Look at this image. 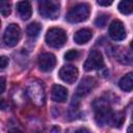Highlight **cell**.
Segmentation results:
<instances>
[{
	"mask_svg": "<svg viewBox=\"0 0 133 133\" xmlns=\"http://www.w3.org/2000/svg\"><path fill=\"white\" fill-rule=\"evenodd\" d=\"M90 14V6L87 3H79L72 7L66 15V21L70 23H80L86 21Z\"/></svg>",
	"mask_w": 133,
	"mask_h": 133,
	"instance_id": "1",
	"label": "cell"
},
{
	"mask_svg": "<svg viewBox=\"0 0 133 133\" xmlns=\"http://www.w3.org/2000/svg\"><path fill=\"white\" fill-rule=\"evenodd\" d=\"M38 12L46 19L55 20L59 16L58 0H41L38 4Z\"/></svg>",
	"mask_w": 133,
	"mask_h": 133,
	"instance_id": "2",
	"label": "cell"
},
{
	"mask_svg": "<svg viewBox=\"0 0 133 133\" xmlns=\"http://www.w3.org/2000/svg\"><path fill=\"white\" fill-rule=\"evenodd\" d=\"M46 43L51 48H61L66 42V34L63 29L58 27L50 28L46 34Z\"/></svg>",
	"mask_w": 133,
	"mask_h": 133,
	"instance_id": "3",
	"label": "cell"
},
{
	"mask_svg": "<svg viewBox=\"0 0 133 133\" xmlns=\"http://www.w3.org/2000/svg\"><path fill=\"white\" fill-rule=\"evenodd\" d=\"M26 92L30 100L35 105H43L45 103V91L43 85H41L37 82H30L27 86Z\"/></svg>",
	"mask_w": 133,
	"mask_h": 133,
	"instance_id": "4",
	"label": "cell"
},
{
	"mask_svg": "<svg viewBox=\"0 0 133 133\" xmlns=\"http://www.w3.org/2000/svg\"><path fill=\"white\" fill-rule=\"evenodd\" d=\"M21 38V29L17 24H9L3 34V42L8 47H15Z\"/></svg>",
	"mask_w": 133,
	"mask_h": 133,
	"instance_id": "5",
	"label": "cell"
},
{
	"mask_svg": "<svg viewBox=\"0 0 133 133\" xmlns=\"http://www.w3.org/2000/svg\"><path fill=\"white\" fill-rule=\"evenodd\" d=\"M103 65H104V58L102 53L98 50H92L88 54L83 66L86 72H90L94 70H98Z\"/></svg>",
	"mask_w": 133,
	"mask_h": 133,
	"instance_id": "6",
	"label": "cell"
},
{
	"mask_svg": "<svg viewBox=\"0 0 133 133\" xmlns=\"http://www.w3.org/2000/svg\"><path fill=\"white\" fill-rule=\"evenodd\" d=\"M95 115H96L95 118H96L97 124L99 126H104L111 122L112 111L107 104L101 102L98 106H96V114Z\"/></svg>",
	"mask_w": 133,
	"mask_h": 133,
	"instance_id": "7",
	"label": "cell"
},
{
	"mask_svg": "<svg viewBox=\"0 0 133 133\" xmlns=\"http://www.w3.org/2000/svg\"><path fill=\"white\" fill-rule=\"evenodd\" d=\"M109 35L114 41H122L126 37V29L119 20H114L109 25Z\"/></svg>",
	"mask_w": 133,
	"mask_h": 133,
	"instance_id": "8",
	"label": "cell"
},
{
	"mask_svg": "<svg viewBox=\"0 0 133 133\" xmlns=\"http://www.w3.org/2000/svg\"><path fill=\"white\" fill-rule=\"evenodd\" d=\"M56 64V58L52 53H43L38 56V66L43 72H50Z\"/></svg>",
	"mask_w": 133,
	"mask_h": 133,
	"instance_id": "9",
	"label": "cell"
},
{
	"mask_svg": "<svg viewBox=\"0 0 133 133\" xmlns=\"http://www.w3.org/2000/svg\"><path fill=\"white\" fill-rule=\"evenodd\" d=\"M59 77L62 81L66 83H74L78 77V69L74 65H64L59 71Z\"/></svg>",
	"mask_w": 133,
	"mask_h": 133,
	"instance_id": "10",
	"label": "cell"
},
{
	"mask_svg": "<svg viewBox=\"0 0 133 133\" xmlns=\"http://www.w3.org/2000/svg\"><path fill=\"white\" fill-rule=\"evenodd\" d=\"M95 86H96V80L91 77H85L80 81L76 90V96L79 97L86 96L94 89Z\"/></svg>",
	"mask_w": 133,
	"mask_h": 133,
	"instance_id": "11",
	"label": "cell"
},
{
	"mask_svg": "<svg viewBox=\"0 0 133 133\" xmlns=\"http://www.w3.org/2000/svg\"><path fill=\"white\" fill-rule=\"evenodd\" d=\"M51 97H52V100L54 102L63 103V102H65V100L68 98V89L65 87H63L62 85L55 84L52 87Z\"/></svg>",
	"mask_w": 133,
	"mask_h": 133,
	"instance_id": "12",
	"label": "cell"
},
{
	"mask_svg": "<svg viewBox=\"0 0 133 133\" xmlns=\"http://www.w3.org/2000/svg\"><path fill=\"white\" fill-rule=\"evenodd\" d=\"M17 10H18V14L22 20L30 19L31 14H32V7H31V4L28 0H23V1L18 2Z\"/></svg>",
	"mask_w": 133,
	"mask_h": 133,
	"instance_id": "13",
	"label": "cell"
},
{
	"mask_svg": "<svg viewBox=\"0 0 133 133\" xmlns=\"http://www.w3.org/2000/svg\"><path fill=\"white\" fill-rule=\"evenodd\" d=\"M92 36V31L88 28H82L74 34V42L78 45L86 44Z\"/></svg>",
	"mask_w": 133,
	"mask_h": 133,
	"instance_id": "14",
	"label": "cell"
},
{
	"mask_svg": "<svg viewBox=\"0 0 133 133\" xmlns=\"http://www.w3.org/2000/svg\"><path fill=\"white\" fill-rule=\"evenodd\" d=\"M118 85L121 89L124 91L129 92L133 90V72H130L125 76H123L118 82Z\"/></svg>",
	"mask_w": 133,
	"mask_h": 133,
	"instance_id": "15",
	"label": "cell"
},
{
	"mask_svg": "<svg viewBox=\"0 0 133 133\" xmlns=\"http://www.w3.org/2000/svg\"><path fill=\"white\" fill-rule=\"evenodd\" d=\"M117 8L123 15L133 14V0H122L118 3Z\"/></svg>",
	"mask_w": 133,
	"mask_h": 133,
	"instance_id": "16",
	"label": "cell"
},
{
	"mask_svg": "<svg viewBox=\"0 0 133 133\" xmlns=\"http://www.w3.org/2000/svg\"><path fill=\"white\" fill-rule=\"evenodd\" d=\"M41 30H42L41 24L37 23V22H32V23H30V24L27 26V28H26V33H27V35L30 36V37H35V36L38 35V33H39Z\"/></svg>",
	"mask_w": 133,
	"mask_h": 133,
	"instance_id": "17",
	"label": "cell"
},
{
	"mask_svg": "<svg viewBox=\"0 0 133 133\" xmlns=\"http://www.w3.org/2000/svg\"><path fill=\"white\" fill-rule=\"evenodd\" d=\"M124 121H125V113L122 112V111H119V112H116L115 114H112L110 124L113 127H115V128H119L123 125Z\"/></svg>",
	"mask_w": 133,
	"mask_h": 133,
	"instance_id": "18",
	"label": "cell"
},
{
	"mask_svg": "<svg viewBox=\"0 0 133 133\" xmlns=\"http://www.w3.org/2000/svg\"><path fill=\"white\" fill-rule=\"evenodd\" d=\"M11 11V4L8 0H0V12L3 17L9 16Z\"/></svg>",
	"mask_w": 133,
	"mask_h": 133,
	"instance_id": "19",
	"label": "cell"
},
{
	"mask_svg": "<svg viewBox=\"0 0 133 133\" xmlns=\"http://www.w3.org/2000/svg\"><path fill=\"white\" fill-rule=\"evenodd\" d=\"M108 16L107 15H100L97 19H96V21H95V24L98 26V27H104L105 25H106V23H107V21H108Z\"/></svg>",
	"mask_w": 133,
	"mask_h": 133,
	"instance_id": "20",
	"label": "cell"
},
{
	"mask_svg": "<svg viewBox=\"0 0 133 133\" xmlns=\"http://www.w3.org/2000/svg\"><path fill=\"white\" fill-rule=\"evenodd\" d=\"M78 56H79V52H78L77 50L72 49V50L68 51V52L64 54V59H65V60H74V59L78 58Z\"/></svg>",
	"mask_w": 133,
	"mask_h": 133,
	"instance_id": "21",
	"label": "cell"
},
{
	"mask_svg": "<svg viewBox=\"0 0 133 133\" xmlns=\"http://www.w3.org/2000/svg\"><path fill=\"white\" fill-rule=\"evenodd\" d=\"M8 64V58L5 56H1L0 57V68L3 70L5 66H7Z\"/></svg>",
	"mask_w": 133,
	"mask_h": 133,
	"instance_id": "22",
	"label": "cell"
},
{
	"mask_svg": "<svg viewBox=\"0 0 133 133\" xmlns=\"http://www.w3.org/2000/svg\"><path fill=\"white\" fill-rule=\"evenodd\" d=\"M97 2L102 6H108V5L112 4L113 0H97Z\"/></svg>",
	"mask_w": 133,
	"mask_h": 133,
	"instance_id": "23",
	"label": "cell"
},
{
	"mask_svg": "<svg viewBox=\"0 0 133 133\" xmlns=\"http://www.w3.org/2000/svg\"><path fill=\"white\" fill-rule=\"evenodd\" d=\"M0 85H1L0 92H4V90H5V79H4V77L0 78Z\"/></svg>",
	"mask_w": 133,
	"mask_h": 133,
	"instance_id": "24",
	"label": "cell"
},
{
	"mask_svg": "<svg viewBox=\"0 0 133 133\" xmlns=\"http://www.w3.org/2000/svg\"><path fill=\"white\" fill-rule=\"evenodd\" d=\"M127 132H129V133L133 132V125H130V126H129V128L127 129Z\"/></svg>",
	"mask_w": 133,
	"mask_h": 133,
	"instance_id": "25",
	"label": "cell"
},
{
	"mask_svg": "<svg viewBox=\"0 0 133 133\" xmlns=\"http://www.w3.org/2000/svg\"><path fill=\"white\" fill-rule=\"evenodd\" d=\"M130 47H131V49H132V50H133V41H132V42H131V44H130Z\"/></svg>",
	"mask_w": 133,
	"mask_h": 133,
	"instance_id": "26",
	"label": "cell"
},
{
	"mask_svg": "<svg viewBox=\"0 0 133 133\" xmlns=\"http://www.w3.org/2000/svg\"><path fill=\"white\" fill-rule=\"evenodd\" d=\"M132 117H133V113H132Z\"/></svg>",
	"mask_w": 133,
	"mask_h": 133,
	"instance_id": "27",
	"label": "cell"
}]
</instances>
